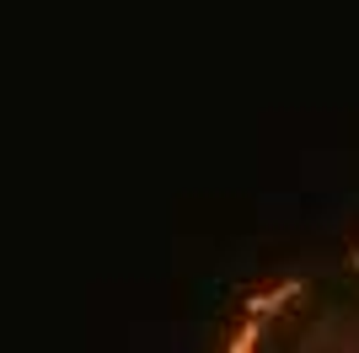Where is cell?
<instances>
[{"label": "cell", "instance_id": "cell-1", "mask_svg": "<svg viewBox=\"0 0 359 353\" xmlns=\"http://www.w3.org/2000/svg\"><path fill=\"white\" fill-rule=\"evenodd\" d=\"M290 300H300V284H269V289H252L247 300H241V316H257V321H269V316H279V310H290Z\"/></svg>", "mask_w": 359, "mask_h": 353}, {"label": "cell", "instance_id": "cell-2", "mask_svg": "<svg viewBox=\"0 0 359 353\" xmlns=\"http://www.w3.org/2000/svg\"><path fill=\"white\" fill-rule=\"evenodd\" d=\"M263 338H269V321L236 316V326L225 332V353H263Z\"/></svg>", "mask_w": 359, "mask_h": 353}]
</instances>
